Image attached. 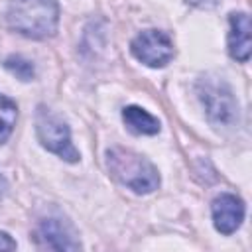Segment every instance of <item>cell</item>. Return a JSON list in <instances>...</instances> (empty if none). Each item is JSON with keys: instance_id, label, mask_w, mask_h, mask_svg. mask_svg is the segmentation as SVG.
Wrapping results in <instances>:
<instances>
[{"instance_id": "cell-8", "label": "cell", "mask_w": 252, "mask_h": 252, "mask_svg": "<svg viewBox=\"0 0 252 252\" xmlns=\"http://www.w3.org/2000/svg\"><path fill=\"white\" fill-rule=\"evenodd\" d=\"M228 53L232 59L246 63L250 59V49H252V41H250V16L246 12H232L228 16Z\"/></svg>"}, {"instance_id": "cell-12", "label": "cell", "mask_w": 252, "mask_h": 252, "mask_svg": "<svg viewBox=\"0 0 252 252\" xmlns=\"http://www.w3.org/2000/svg\"><path fill=\"white\" fill-rule=\"evenodd\" d=\"M14 248H16V242L6 232L0 230V250H14Z\"/></svg>"}, {"instance_id": "cell-13", "label": "cell", "mask_w": 252, "mask_h": 252, "mask_svg": "<svg viewBox=\"0 0 252 252\" xmlns=\"http://www.w3.org/2000/svg\"><path fill=\"white\" fill-rule=\"evenodd\" d=\"M185 2L195 8H213V6H217L219 0H185Z\"/></svg>"}, {"instance_id": "cell-7", "label": "cell", "mask_w": 252, "mask_h": 252, "mask_svg": "<svg viewBox=\"0 0 252 252\" xmlns=\"http://www.w3.org/2000/svg\"><path fill=\"white\" fill-rule=\"evenodd\" d=\"M213 224L220 234H232L244 220V201L232 193H220L211 203Z\"/></svg>"}, {"instance_id": "cell-11", "label": "cell", "mask_w": 252, "mask_h": 252, "mask_svg": "<svg viewBox=\"0 0 252 252\" xmlns=\"http://www.w3.org/2000/svg\"><path fill=\"white\" fill-rule=\"evenodd\" d=\"M4 67L16 75L20 81H32L33 75H35V69H33V63L30 59H24L22 55H10L6 61H4Z\"/></svg>"}, {"instance_id": "cell-10", "label": "cell", "mask_w": 252, "mask_h": 252, "mask_svg": "<svg viewBox=\"0 0 252 252\" xmlns=\"http://www.w3.org/2000/svg\"><path fill=\"white\" fill-rule=\"evenodd\" d=\"M16 120H18V104L10 96L0 94V144H4L10 138Z\"/></svg>"}, {"instance_id": "cell-2", "label": "cell", "mask_w": 252, "mask_h": 252, "mask_svg": "<svg viewBox=\"0 0 252 252\" xmlns=\"http://www.w3.org/2000/svg\"><path fill=\"white\" fill-rule=\"evenodd\" d=\"M106 169L118 183L138 195L152 193L159 185V173L154 163L128 148H110L106 152Z\"/></svg>"}, {"instance_id": "cell-4", "label": "cell", "mask_w": 252, "mask_h": 252, "mask_svg": "<svg viewBox=\"0 0 252 252\" xmlns=\"http://www.w3.org/2000/svg\"><path fill=\"white\" fill-rule=\"evenodd\" d=\"M199 98L207 110V118L215 126H230L236 118V100L224 79L203 77L197 83Z\"/></svg>"}, {"instance_id": "cell-1", "label": "cell", "mask_w": 252, "mask_h": 252, "mask_svg": "<svg viewBox=\"0 0 252 252\" xmlns=\"http://www.w3.org/2000/svg\"><path fill=\"white\" fill-rule=\"evenodd\" d=\"M57 0H10L6 8L8 28L30 39L51 37L57 32Z\"/></svg>"}, {"instance_id": "cell-14", "label": "cell", "mask_w": 252, "mask_h": 252, "mask_svg": "<svg viewBox=\"0 0 252 252\" xmlns=\"http://www.w3.org/2000/svg\"><path fill=\"white\" fill-rule=\"evenodd\" d=\"M6 191H8V181H6V177L0 173V199L6 195Z\"/></svg>"}, {"instance_id": "cell-9", "label": "cell", "mask_w": 252, "mask_h": 252, "mask_svg": "<svg viewBox=\"0 0 252 252\" xmlns=\"http://www.w3.org/2000/svg\"><path fill=\"white\" fill-rule=\"evenodd\" d=\"M122 120L128 126L130 132L134 134H144V136H154L159 132V120L156 116H152L148 110H144L142 106L130 104L122 108Z\"/></svg>"}, {"instance_id": "cell-3", "label": "cell", "mask_w": 252, "mask_h": 252, "mask_svg": "<svg viewBox=\"0 0 252 252\" xmlns=\"http://www.w3.org/2000/svg\"><path fill=\"white\" fill-rule=\"evenodd\" d=\"M35 134H37L39 144L47 152L71 163L79 161V152L75 150L71 142V130L67 122L43 104H39L35 112Z\"/></svg>"}, {"instance_id": "cell-5", "label": "cell", "mask_w": 252, "mask_h": 252, "mask_svg": "<svg viewBox=\"0 0 252 252\" xmlns=\"http://www.w3.org/2000/svg\"><path fill=\"white\" fill-rule=\"evenodd\" d=\"M130 51L140 63H144L148 67H154V69L165 67L173 59V53H175L171 37L165 32H159V30L140 32L132 39Z\"/></svg>"}, {"instance_id": "cell-6", "label": "cell", "mask_w": 252, "mask_h": 252, "mask_svg": "<svg viewBox=\"0 0 252 252\" xmlns=\"http://www.w3.org/2000/svg\"><path fill=\"white\" fill-rule=\"evenodd\" d=\"M33 238L39 248L49 250H79L81 242L77 240L71 224L59 217L41 219L33 230Z\"/></svg>"}]
</instances>
